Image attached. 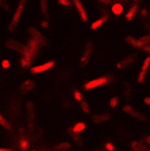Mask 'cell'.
Masks as SVG:
<instances>
[{"instance_id":"cell-1","label":"cell","mask_w":150,"mask_h":151,"mask_svg":"<svg viewBox=\"0 0 150 151\" xmlns=\"http://www.w3.org/2000/svg\"><path fill=\"white\" fill-rule=\"evenodd\" d=\"M41 45L35 42L33 38H28L27 43L25 46V50H23L22 55H20V66H22L23 69H28V68H31L33 62L34 60L37 58L38 53L41 50Z\"/></svg>"},{"instance_id":"cell-2","label":"cell","mask_w":150,"mask_h":151,"mask_svg":"<svg viewBox=\"0 0 150 151\" xmlns=\"http://www.w3.org/2000/svg\"><path fill=\"white\" fill-rule=\"evenodd\" d=\"M26 4H27V0H19L18 1V6H16L15 11H14V15H12V19L8 24V31L9 32H14L16 30V27L19 26L20 23V19L23 16V12L26 9Z\"/></svg>"},{"instance_id":"cell-3","label":"cell","mask_w":150,"mask_h":151,"mask_svg":"<svg viewBox=\"0 0 150 151\" xmlns=\"http://www.w3.org/2000/svg\"><path fill=\"white\" fill-rule=\"evenodd\" d=\"M112 81H114V77L111 74L103 76V77H99V78H93V80H91V81H88L84 84V91H92V89L104 86V85L109 84V82H112Z\"/></svg>"},{"instance_id":"cell-4","label":"cell","mask_w":150,"mask_h":151,"mask_svg":"<svg viewBox=\"0 0 150 151\" xmlns=\"http://www.w3.org/2000/svg\"><path fill=\"white\" fill-rule=\"evenodd\" d=\"M92 54H93V43L92 42H88L87 45L84 46V50H83V54H81V58H80V66L84 68L89 63L92 58Z\"/></svg>"},{"instance_id":"cell-5","label":"cell","mask_w":150,"mask_h":151,"mask_svg":"<svg viewBox=\"0 0 150 151\" xmlns=\"http://www.w3.org/2000/svg\"><path fill=\"white\" fill-rule=\"evenodd\" d=\"M26 111H27V128L33 131L35 127V108L33 101L26 103Z\"/></svg>"},{"instance_id":"cell-6","label":"cell","mask_w":150,"mask_h":151,"mask_svg":"<svg viewBox=\"0 0 150 151\" xmlns=\"http://www.w3.org/2000/svg\"><path fill=\"white\" fill-rule=\"evenodd\" d=\"M122 111H123L125 113H127L128 116L134 117V119L139 120V122H145V120L147 119L145 113H142V112H139V111H137L134 107H133V105H130V104H125V105H123V108H122Z\"/></svg>"},{"instance_id":"cell-7","label":"cell","mask_w":150,"mask_h":151,"mask_svg":"<svg viewBox=\"0 0 150 151\" xmlns=\"http://www.w3.org/2000/svg\"><path fill=\"white\" fill-rule=\"evenodd\" d=\"M28 35H30V38H33L35 42H38V43L41 45L42 47L47 46L46 37H45V35L42 34V32L39 31L37 27H28Z\"/></svg>"},{"instance_id":"cell-8","label":"cell","mask_w":150,"mask_h":151,"mask_svg":"<svg viewBox=\"0 0 150 151\" xmlns=\"http://www.w3.org/2000/svg\"><path fill=\"white\" fill-rule=\"evenodd\" d=\"M54 66H56V62H54V61H47V62L41 63V65L31 66V68H30V72H31L33 74H41V73H45V72H47V70L53 69Z\"/></svg>"},{"instance_id":"cell-9","label":"cell","mask_w":150,"mask_h":151,"mask_svg":"<svg viewBox=\"0 0 150 151\" xmlns=\"http://www.w3.org/2000/svg\"><path fill=\"white\" fill-rule=\"evenodd\" d=\"M149 68H150V55H147L143 60V62H142V66H141V69H139V73H138V77H137L138 84H143L145 82Z\"/></svg>"},{"instance_id":"cell-10","label":"cell","mask_w":150,"mask_h":151,"mask_svg":"<svg viewBox=\"0 0 150 151\" xmlns=\"http://www.w3.org/2000/svg\"><path fill=\"white\" fill-rule=\"evenodd\" d=\"M72 3L75 4L78 16H80V19H81V22L87 23L88 22V12H87V9H85L84 4H83V1L81 0H72Z\"/></svg>"},{"instance_id":"cell-11","label":"cell","mask_w":150,"mask_h":151,"mask_svg":"<svg viewBox=\"0 0 150 151\" xmlns=\"http://www.w3.org/2000/svg\"><path fill=\"white\" fill-rule=\"evenodd\" d=\"M25 46H26V45L20 43V42L16 41V39H7V41H6V47H7V49L14 50V51H16V53H19V54L23 53Z\"/></svg>"},{"instance_id":"cell-12","label":"cell","mask_w":150,"mask_h":151,"mask_svg":"<svg viewBox=\"0 0 150 151\" xmlns=\"http://www.w3.org/2000/svg\"><path fill=\"white\" fill-rule=\"evenodd\" d=\"M134 61H135V54H128L125 58H122L119 62H116V69H126L128 66H131Z\"/></svg>"},{"instance_id":"cell-13","label":"cell","mask_w":150,"mask_h":151,"mask_svg":"<svg viewBox=\"0 0 150 151\" xmlns=\"http://www.w3.org/2000/svg\"><path fill=\"white\" fill-rule=\"evenodd\" d=\"M30 145H31V140L28 138L27 135H19V139H18V148L19 151H27L30 148Z\"/></svg>"},{"instance_id":"cell-14","label":"cell","mask_w":150,"mask_h":151,"mask_svg":"<svg viewBox=\"0 0 150 151\" xmlns=\"http://www.w3.org/2000/svg\"><path fill=\"white\" fill-rule=\"evenodd\" d=\"M34 88H35V82L30 78L25 80V81H22L20 84H19V91H20V93L31 92V91H34Z\"/></svg>"},{"instance_id":"cell-15","label":"cell","mask_w":150,"mask_h":151,"mask_svg":"<svg viewBox=\"0 0 150 151\" xmlns=\"http://www.w3.org/2000/svg\"><path fill=\"white\" fill-rule=\"evenodd\" d=\"M139 6H138L137 3H133L131 6L128 7V9H127V12H126V20H127V22H131L133 19L135 18V16H137V14L139 12Z\"/></svg>"},{"instance_id":"cell-16","label":"cell","mask_w":150,"mask_h":151,"mask_svg":"<svg viewBox=\"0 0 150 151\" xmlns=\"http://www.w3.org/2000/svg\"><path fill=\"white\" fill-rule=\"evenodd\" d=\"M130 147H131L133 151H150V146H147L142 140H131L130 142Z\"/></svg>"},{"instance_id":"cell-17","label":"cell","mask_w":150,"mask_h":151,"mask_svg":"<svg viewBox=\"0 0 150 151\" xmlns=\"http://www.w3.org/2000/svg\"><path fill=\"white\" fill-rule=\"evenodd\" d=\"M126 42L131 47H134V49H143L145 47V45L141 41V38H135V37L128 35V37H126Z\"/></svg>"},{"instance_id":"cell-18","label":"cell","mask_w":150,"mask_h":151,"mask_svg":"<svg viewBox=\"0 0 150 151\" xmlns=\"http://www.w3.org/2000/svg\"><path fill=\"white\" fill-rule=\"evenodd\" d=\"M111 119L109 113H95L92 115V123L93 124H100V123H106Z\"/></svg>"},{"instance_id":"cell-19","label":"cell","mask_w":150,"mask_h":151,"mask_svg":"<svg viewBox=\"0 0 150 151\" xmlns=\"http://www.w3.org/2000/svg\"><path fill=\"white\" fill-rule=\"evenodd\" d=\"M68 134H69V136L72 138V140L75 142L76 145L78 146V147H81L83 145H84V142H83V138H81V134H77V132H75L70 127L68 128Z\"/></svg>"},{"instance_id":"cell-20","label":"cell","mask_w":150,"mask_h":151,"mask_svg":"<svg viewBox=\"0 0 150 151\" xmlns=\"http://www.w3.org/2000/svg\"><path fill=\"white\" fill-rule=\"evenodd\" d=\"M106 22H108V15H107V14H104V15H101L99 19H96L95 22H92L91 30H97V28H100Z\"/></svg>"},{"instance_id":"cell-21","label":"cell","mask_w":150,"mask_h":151,"mask_svg":"<svg viewBox=\"0 0 150 151\" xmlns=\"http://www.w3.org/2000/svg\"><path fill=\"white\" fill-rule=\"evenodd\" d=\"M123 11H125V7H123L122 1H115V3L111 6V12H112L115 16L122 15Z\"/></svg>"},{"instance_id":"cell-22","label":"cell","mask_w":150,"mask_h":151,"mask_svg":"<svg viewBox=\"0 0 150 151\" xmlns=\"http://www.w3.org/2000/svg\"><path fill=\"white\" fill-rule=\"evenodd\" d=\"M70 148H72V143L69 142H59L53 146L54 151H70Z\"/></svg>"},{"instance_id":"cell-23","label":"cell","mask_w":150,"mask_h":151,"mask_svg":"<svg viewBox=\"0 0 150 151\" xmlns=\"http://www.w3.org/2000/svg\"><path fill=\"white\" fill-rule=\"evenodd\" d=\"M70 128H72L75 132H77V134H81V132H84L85 129H87V123L85 122H78V123H76V124H73Z\"/></svg>"},{"instance_id":"cell-24","label":"cell","mask_w":150,"mask_h":151,"mask_svg":"<svg viewBox=\"0 0 150 151\" xmlns=\"http://www.w3.org/2000/svg\"><path fill=\"white\" fill-rule=\"evenodd\" d=\"M47 9H49V0H39V11L43 16H47Z\"/></svg>"},{"instance_id":"cell-25","label":"cell","mask_w":150,"mask_h":151,"mask_svg":"<svg viewBox=\"0 0 150 151\" xmlns=\"http://www.w3.org/2000/svg\"><path fill=\"white\" fill-rule=\"evenodd\" d=\"M125 88H123V93H125V97L126 99H130L133 94V86L130 82H125V85H123Z\"/></svg>"},{"instance_id":"cell-26","label":"cell","mask_w":150,"mask_h":151,"mask_svg":"<svg viewBox=\"0 0 150 151\" xmlns=\"http://www.w3.org/2000/svg\"><path fill=\"white\" fill-rule=\"evenodd\" d=\"M0 126L3 127L4 129H11V123L8 122V119L4 117V115L0 112Z\"/></svg>"},{"instance_id":"cell-27","label":"cell","mask_w":150,"mask_h":151,"mask_svg":"<svg viewBox=\"0 0 150 151\" xmlns=\"http://www.w3.org/2000/svg\"><path fill=\"white\" fill-rule=\"evenodd\" d=\"M80 108H81V111L85 113V115H89V113H91V107H89V104H88L85 100H83L81 103H80Z\"/></svg>"},{"instance_id":"cell-28","label":"cell","mask_w":150,"mask_h":151,"mask_svg":"<svg viewBox=\"0 0 150 151\" xmlns=\"http://www.w3.org/2000/svg\"><path fill=\"white\" fill-rule=\"evenodd\" d=\"M119 101H120V100H119L118 96L111 97V99H109V107H111V108H116L119 105Z\"/></svg>"},{"instance_id":"cell-29","label":"cell","mask_w":150,"mask_h":151,"mask_svg":"<svg viewBox=\"0 0 150 151\" xmlns=\"http://www.w3.org/2000/svg\"><path fill=\"white\" fill-rule=\"evenodd\" d=\"M73 99H75L76 101H80V103H81V101L84 100V96H83V93L80 91H73Z\"/></svg>"},{"instance_id":"cell-30","label":"cell","mask_w":150,"mask_h":151,"mask_svg":"<svg viewBox=\"0 0 150 151\" xmlns=\"http://www.w3.org/2000/svg\"><path fill=\"white\" fill-rule=\"evenodd\" d=\"M104 148H106V151H115L116 150L115 145H114L112 142H106V143H104Z\"/></svg>"},{"instance_id":"cell-31","label":"cell","mask_w":150,"mask_h":151,"mask_svg":"<svg viewBox=\"0 0 150 151\" xmlns=\"http://www.w3.org/2000/svg\"><path fill=\"white\" fill-rule=\"evenodd\" d=\"M0 8L4 9V11H9L11 9V7H9L8 1L7 0H0Z\"/></svg>"},{"instance_id":"cell-32","label":"cell","mask_w":150,"mask_h":151,"mask_svg":"<svg viewBox=\"0 0 150 151\" xmlns=\"http://www.w3.org/2000/svg\"><path fill=\"white\" fill-rule=\"evenodd\" d=\"M57 1H58L59 6H62V7H69L72 4V0H57Z\"/></svg>"},{"instance_id":"cell-33","label":"cell","mask_w":150,"mask_h":151,"mask_svg":"<svg viewBox=\"0 0 150 151\" xmlns=\"http://www.w3.org/2000/svg\"><path fill=\"white\" fill-rule=\"evenodd\" d=\"M1 68H3V69H9V68H11V62H9L8 60H3L1 61Z\"/></svg>"},{"instance_id":"cell-34","label":"cell","mask_w":150,"mask_h":151,"mask_svg":"<svg viewBox=\"0 0 150 151\" xmlns=\"http://www.w3.org/2000/svg\"><path fill=\"white\" fill-rule=\"evenodd\" d=\"M139 14H141L142 18H147V16H149V11H147L146 8H141L139 9Z\"/></svg>"},{"instance_id":"cell-35","label":"cell","mask_w":150,"mask_h":151,"mask_svg":"<svg viewBox=\"0 0 150 151\" xmlns=\"http://www.w3.org/2000/svg\"><path fill=\"white\" fill-rule=\"evenodd\" d=\"M101 6H109V4H112V0H97Z\"/></svg>"},{"instance_id":"cell-36","label":"cell","mask_w":150,"mask_h":151,"mask_svg":"<svg viewBox=\"0 0 150 151\" xmlns=\"http://www.w3.org/2000/svg\"><path fill=\"white\" fill-rule=\"evenodd\" d=\"M142 142H143V143H146L147 146H150V135L143 136V139H142Z\"/></svg>"},{"instance_id":"cell-37","label":"cell","mask_w":150,"mask_h":151,"mask_svg":"<svg viewBox=\"0 0 150 151\" xmlns=\"http://www.w3.org/2000/svg\"><path fill=\"white\" fill-rule=\"evenodd\" d=\"M41 26H42V27H43V28H47V27H49V23H47V20H46V19H43V20H42V22H41Z\"/></svg>"},{"instance_id":"cell-38","label":"cell","mask_w":150,"mask_h":151,"mask_svg":"<svg viewBox=\"0 0 150 151\" xmlns=\"http://www.w3.org/2000/svg\"><path fill=\"white\" fill-rule=\"evenodd\" d=\"M142 50H143L146 54H149V55H150V45H146V46H145Z\"/></svg>"},{"instance_id":"cell-39","label":"cell","mask_w":150,"mask_h":151,"mask_svg":"<svg viewBox=\"0 0 150 151\" xmlns=\"http://www.w3.org/2000/svg\"><path fill=\"white\" fill-rule=\"evenodd\" d=\"M0 151H15L14 148H7V147H0Z\"/></svg>"},{"instance_id":"cell-40","label":"cell","mask_w":150,"mask_h":151,"mask_svg":"<svg viewBox=\"0 0 150 151\" xmlns=\"http://www.w3.org/2000/svg\"><path fill=\"white\" fill-rule=\"evenodd\" d=\"M143 103L146 104V105H150V97H145L143 99Z\"/></svg>"},{"instance_id":"cell-41","label":"cell","mask_w":150,"mask_h":151,"mask_svg":"<svg viewBox=\"0 0 150 151\" xmlns=\"http://www.w3.org/2000/svg\"><path fill=\"white\" fill-rule=\"evenodd\" d=\"M62 107H65V108H69V107H70L69 101H64V103H62Z\"/></svg>"},{"instance_id":"cell-42","label":"cell","mask_w":150,"mask_h":151,"mask_svg":"<svg viewBox=\"0 0 150 151\" xmlns=\"http://www.w3.org/2000/svg\"><path fill=\"white\" fill-rule=\"evenodd\" d=\"M145 28H146L147 31H149L147 34H150V24H149V23H145Z\"/></svg>"},{"instance_id":"cell-43","label":"cell","mask_w":150,"mask_h":151,"mask_svg":"<svg viewBox=\"0 0 150 151\" xmlns=\"http://www.w3.org/2000/svg\"><path fill=\"white\" fill-rule=\"evenodd\" d=\"M39 151H54V150H51V148H46V147H43V148H41Z\"/></svg>"},{"instance_id":"cell-44","label":"cell","mask_w":150,"mask_h":151,"mask_svg":"<svg viewBox=\"0 0 150 151\" xmlns=\"http://www.w3.org/2000/svg\"><path fill=\"white\" fill-rule=\"evenodd\" d=\"M133 1H134V3H138V1H139V0H133Z\"/></svg>"},{"instance_id":"cell-45","label":"cell","mask_w":150,"mask_h":151,"mask_svg":"<svg viewBox=\"0 0 150 151\" xmlns=\"http://www.w3.org/2000/svg\"><path fill=\"white\" fill-rule=\"evenodd\" d=\"M120 1H127V0H120Z\"/></svg>"},{"instance_id":"cell-46","label":"cell","mask_w":150,"mask_h":151,"mask_svg":"<svg viewBox=\"0 0 150 151\" xmlns=\"http://www.w3.org/2000/svg\"><path fill=\"white\" fill-rule=\"evenodd\" d=\"M31 151H39V150H31Z\"/></svg>"}]
</instances>
